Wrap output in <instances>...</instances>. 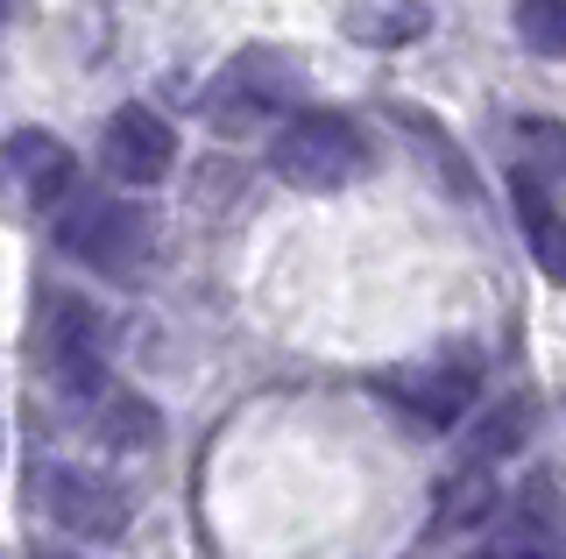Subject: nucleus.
<instances>
[{
	"instance_id": "1",
	"label": "nucleus",
	"mask_w": 566,
	"mask_h": 559,
	"mask_svg": "<svg viewBox=\"0 0 566 559\" xmlns=\"http://www.w3.org/2000/svg\"><path fill=\"white\" fill-rule=\"evenodd\" d=\"M297 93H305V64H297L291 50H276V43H248L212 72L199 114H206L212 135L248 143V135H276L283 120L297 114Z\"/></svg>"
},
{
	"instance_id": "2",
	"label": "nucleus",
	"mask_w": 566,
	"mask_h": 559,
	"mask_svg": "<svg viewBox=\"0 0 566 559\" xmlns=\"http://www.w3.org/2000/svg\"><path fill=\"white\" fill-rule=\"evenodd\" d=\"M57 249L99 276H142L156 255V220L128 191H71V205L57 213Z\"/></svg>"
},
{
	"instance_id": "3",
	"label": "nucleus",
	"mask_w": 566,
	"mask_h": 559,
	"mask_svg": "<svg viewBox=\"0 0 566 559\" xmlns=\"http://www.w3.org/2000/svg\"><path fill=\"white\" fill-rule=\"evenodd\" d=\"M270 170L291 191H340L368 170V135L333 107H297L270 135Z\"/></svg>"
},
{
	"instance_id": "4",
	"label": "nucleus",
	"mask_w": 566,
	"mask_h": 559,
	"mask_svg": "<svg viewBox=\"0 0 566 559\" xmlns=\"http://www.w3.org/2000/svg\"><path fill=\"white\" fill-rule=\"evenodd\" d=\"M376 397L418 432H453L460 418L474 411V397H482V355H474V347H439V355H424V361L382 369Z\"/></svg>"
},
{
	"instance_id": "5",
	"label": "nucleus",
	"mask_w": 566,
	"mask_h": 559,
	"mask_svg": "<svg viewBox=\"0 0 566 559\" xmlns=\"http://www.w3.org/2000/svg\"><path fill=\"white\" fill-rule=\"evenodd\" d=\"M35 503H43V517L57 524V531L85 538V546H114L135 524L128 488L114 475H99V467H71V461H50L43 475H35Z\"/></svg>"
},
{
	"instance_id": "6",
	"label": "nucleus",
	"mask_w": 566,
	"mask_h": 559,
	"mask_svg": "<svg viewBox=\"0 0 566 559\" xmlns=\"http://www.w3.org/2000/svg\"><path fill=\"white\" fill-rule=\"evenodd\" d=\"M35 355H43V376L57 382L71 404H93L106 390V319L85 298H57L35 326Z\"/></svg>"
},
{
	"instance_id": "7",
	"label": "nucleus",
	"mask_w": 566,
	"mask_h": 559,
	"mask_svg": "<svg viewBox=\"0 0 566 559\" xmlns=\"http://www.w3.org/2000/svg\"><path fill=\"white\" fill-rule=\"evenodd\" d=\"M71 184H78V164L57 135L43 128H14L0 143V199L14 213H64L71 205Z\"/></svg>"
},
{
	"instance_id": "8",
	"label": "nucleus",
	"mask_w": 566,
	"mask_h": 559,
	"mask_svg": "<svg viewBox=\"0 0 566 559\" xmlns=\"http://www.w3.org/2000/svg\"><path fill=\"white\" fill-rule=\"evenodd\" d=\"M170 164H177V135L164 128V114H149V107H120L114 120H106V135H99V170L114 178L120 191H149V184H164L170 178Z\"/></svg>"
},
{
	"instance_id": "9",
	"label": "nucleus",
	"mask_w": 566,
	"mask_h": 559,
	"mask_svg": "<svg viewBox=\"0 0 566 559\" xmlns=\"http://www.w3.org/2000/svg\"><path fill=\"white\" fill-rule=\"evenodd\" d=\"M510 213H517V234H524L531 262H538L553 284H566V213L553 205V191H545L538 170H517V178H510Z\"/></svg>"
},
{
	"instance_id": "10",
	"label": "nucleus",
	"mask_w": 566,
	"mask_h": 559,
	"mask_svg": "<svg viewBox=\"0 0 566 559\" xmlns=\"http://www.w3.org/2000/svg\"><path fill=\"white\" fill-rule=\"evenodd\" d=\"M531 425H538V411H531V397H503V404L474 411L468 418V440H460V467H474V475H489V467L517 461Z\"/></svg>"
},
{
	"instance_id": "11",
	"label": "nucleus",
	"mask_w": 566,
	"mask_h": 559,
	"mask_svg": "<svg viewBox=\"0 0 566 559\" xmlns=\"http://www.w3.org/2000/svg\"><path fill=\"white\" fill-rule=\"evenodd\" d=\"M432 29V8L424 0H347L340 8V36L361 50H403Z\"/></svg>"
},
{
	"instance_id": "12",
	"label": "nucleus",
	"mask_w": 566,
	"mask_h": 559,
	"mask_svg": "<svg viewBox=\"0 0 566 559\" xmlns=\"http://www.w3.org/2000/svg\"><path fill=\"white\" fill-rule=\"evenodd\" d=\"M93 432L114 453H149L156 446V411H149V397H135V390H99L93 397Z\"/></svg>"
},
{
	"instance_id": "13",
	"label": "nucleus",
	"mask_w": 566,
	"mask_h": 559,
	"mask_svg": "<svg viewBox=\"0 0 566 559\" xmlns=\"http://www.w3.org/2000/svg\"><path fill=\"white\" fill-rule=\"evenodd\" d=\"M495 510V482L489 475H474V467H460V475L439 488V510H432V531L447 538V531H468V524H482Z\"/></svg>"
},
{
	"instance_id": "14",
	"label": "nucleus",
	"mask_w": 566,
	"mask_h": 559,
	"mask_svg": "<svg viewBox=\"0 0 566 559\" xmlns=\"http://www.w3.org/2000/svg\"><path fill=\"white\" fill-rule=\"evenodd\" d=\"M517 36L538 57H566V0H517Z\"/></svg>"
},
{
	"instance_id": "15",
	"label": "nucleus",
	"mask_w": 566,
	"mask_h": 559,
	"mask_svg": "<svg viewBox=\"0 0 566 559\" xmlns=\"http://www.w3.org/2000/svg\"><path fill=\"white\" fill-rule=\"evenodd\" d=\"M517 149H524V156H545V170H566V135H559V120H517Z\"/></svg>"
},
{
	"instance_id": "16",
	"label": "nucleus",
	"mask_w": 566,
	"mask_h": 559,
	"mask_svg": "<svg viewBox=\"0 0 566 559\" xmlns=\"http://www.w3.org/2000/svg\"><path fill=\"white\" fill-rule=\"evenodd\" d=\"M468 559H566L559 546H545V538H503V546H482Z\"/></svg>"
},
{
	"instance_id": "17",
	"label": "nucleus",
	"mask_w": 566,
	"mask_h": 559,
	"mask_svg": "<svg viewBox=\"0 0 566 559\" xmlns=\"http://www.w3.org/2000/svg\"><path fill=\"white\" fill-rule=\"evenodd\" d=\"M35 559H78V552H35Z\"/></svg>"
}]
</instances>
